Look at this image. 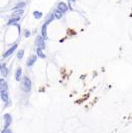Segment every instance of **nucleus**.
<instances>
[{"mask_svg": "<svg viewBox=\"0 0 132 133\" xmlns=\"http://www.w3.org/2000/svg\"><path fill=\"white\" fill-rule=\"evenodd\" d=\"M0 96L2 101L4 102L5 106L10 105V96H9V89H8V84L4 77L0 80Z\"/></svg>", "mask_w": 132, "mask_h": 133, "instance_id": "1", "label": "nucleus"}, {"mask_svg": "<svg viewBox=\"0 0 132 133\" xmlns=\"http://www.w3.org/2000/svg\"><path fill=\"white\" fill-rule=\"evenodd\" d=\"M22 89L25 92H30L32 89V82L28 76H24L22 81Z\"/></svg>", "mask_w": 132, "mask_h": 133, "instance_id": "2", "label": "nucleus"}, {"mask_svg": "<svg viewBox=\"0 0 132 133\" xmlns=\"http://www.w3.org/2000/svg\"><path fill=\"white\" fill-rule=\"evenodd\" d=\"M35 45L37 46V48L40 49H45L46 48V44H45V39L41 36V35H38L35 40Z\"/></svg>", "mask_w": 132, "mask_h": 133, "instance_id": "3", "label": "nucleus"}, {"mask_svg": "<svg viewBox=\"0 0 132 133\" xmlns=\"http://www.w3.org/2000/svg\"><path fill=\"white\" fill-rule=\"evenodd\" d=\"M3 119H4V127H3V129L10 128V125H11V123H12V120H13L11 114H10V113L4 114V117H3Z\"/></svg>", "mask_w": 132, "mask_h": 133, "instance_id": "4", "label": "nucleus"}, {"mask_svg": "<svg viewBox=\"0 0 132 133\" xmlns=\"http://www.w3.org/2000/svg\"><path fill=\"white\" fill-rule=\"evenodd\" d=\"M17 48H18V44H14L11 47V48H9L8 50H7L4 54H3V59H6V58H8V57H10L11 55H12L14 52L17 50Z\"/></svg>", "mask_w": 132, "mask_h": 133, "instance_id": "5", "label": "nucleus"}, {"mask_svg": "<svg viewBox=\"0 0 132 133\" xmlns=\"http://www.w3.org/2000/svg\"><path fill=\"white\" fill-rule=\"evenodd\" d=\"M37 57L36 55H33V56H30L29 59H28V61H27V67H29V68H31L34 66V64L36 63V61H37Z\"/></svg>", "mask_w": 132, "mask_h": 133, "instance_id": "6", "label": "nucleus"}, {"mask_svg": "<svg viewBox=\"0 0 132 133\" xmlns=\"http://www.w3.org/2000/svg\"><path fill=\"white\" fill-rule=\"evenodd\" d=\"M57 9H59L62 13H66L68 11L69 7L67 5V3H65V2H60V3L58 4V8H57Z\"/></svg>", "mask_w": 132, "mask_h": 133, "instance_id": "7", "label": "nucleus"}, {"mask_svg": "<svg viewBox=\"0 0 132 133\" xmlns=\"http://www.w3.org/2000/svg\"><path fill=\"white\" fill-rule=\"evenodd\" d=\"M47 26L48 24L47 23H44V25L42 26V30H41V36L45 39V40H47L48 39V33H47Z\"/></svg>", "mask_w": 132, "mask_h": 133, "instance_id": "8", "label": "nucleus"}, {"mask_svg": "<svg viewBox=\"0 0 132 133\" xmlns=\"http://www.w3.org/2000/svg\"><path fill=\"white\" fill-rule=\"evenodd\" d=\"M0 71H1V75L3 77H6L7 75H8V69L6 68L5 64H1V67H0Z\"/></svg>", "mask_w": 132, "mask_h": 133, "instance_id": "9", "label": "nucleus"}, {"mask_svg": "<svg viewBox=\"0 0 132 133\" xmlns=\"http://www.w3.org/2000/svg\"><path fill=\"white\" fill-rule=\"evenodd\" d=\"M25 7H26L25 2H19L18 4H16L15 6L13 7L12 9H13V10H16V11H17V10H23Z\"/></svg>", "mask_w": 132, "mask_h": 133, "instance_id": "10", "label": "nucleus"}, {"mask_svg": "<svg viewBox=\"0 0 132 133\" xmlns=\"http://www.w3.org/2000/svg\"><path fill=\"white\" fill-rule=\"evenodd\" d=\"M21 77H22V69L21 68H18L16 72H15V80L17 82H20L21 81Z\"/></svg>", "mask_w": 132, "mask_h": 133, "instance_id": "11", "label": "nucleus"}, {"mask_svg": "<svg viewBox=\"0 0 132 133\" xmlns=\"http://www.w3.org/2000/svg\"><path fill=\"white\" fill-rule=\"evenodd\" d=\"M53 14H54V16H55V19L60 20V19H62V17H63V13L61 12L59 9H56Z\"/></svg>", "mask_w": 132, "mask_h": 133, "instance_id": "12", "label": "nucleus"}, {"mask_svg": "<svg viewBox=\"0 0 132 133\" xmlns=\"http://www.w3.org/2000/svg\"><path fill=\"white\" fill-rule=\"evenodd\" d=\"M36 54H37L38 57H40L41 59H46V55L43 53V49L37 48V50H36Z\"/></svg>", "mask_w": 132, "mask_h": 133, "instance_id": "13", "label": "nucleus"}, {"mask_svg": "<svg viewBox=\"0 0 132 133\" xmlns=\"http://www.w3.org/2000/svg\"><path fill=\"white\" fill-rule=\"evenodd\" d=\"M20 21V18L19 17H13L11 19L8 21V25H12V24H16Z\"/></svg>", "mask_w": 132, "mask_h": 133, "instance_id": "14", "label": "nucleus"}, {"mask_svg": "<svg viewBox=\"0 0 132 133\" xmlns=\"http://www.w3.org/2000/svg\"><path fill=\"white\" fill-rule=\"evenodd\" d=\"M33 16H34V18L35 19H41L42 18V16H43V14H42V12H40V11H34L33 12Z\"/></svg>", "mask_w": 132, "mask_h": 133, "instance_id": "15", "label": "nucleus"}, {"mask_svg": "<svg viewBox=\"0 0 132 133\" xmlns=\"http://www.w3.org/2000/svg\"><path fill=\"white\" fill-rule=\"evenodd\" d=\"M24 53H25V51H24V50H19V51L17 52V54H16V57H17V59H18V60H21L22 58L24 57Z\"/></svg>", "mask_w": 132, "mask_h": 133, "instance_id": "16", "label": "nucleus"}, {"mask_svg": "<svg viewBox=\"0 0 132 133\" xmlns=\"http://www.w3.org/2000/svg\"><path fill=\"white\" fill-rule=\"evenodd\" d=\"M54 19H55V16H54V14H50V15H49V18L47 17V21H46L45 23H47V24H50L51 22H52V21H53Z\"/></svg>", "mask_w": 132, "mask_h": 133, "instance_id": "17", "label": "nucleus"}, {"mask_svg": "<svg viewBox=\"0 0 132 133\" xmlns=\"http://www.w3.org/2000/svg\"><path fill=\"white\" fill-rule=\"evenodd\" d=\"M23 13H24V11H23V10H17L16 12L13 13V15H15V16H17V17H18L19 15H22Z\"/></svg>", "mask_w": 132, "mask_h": 133, "instance_id": "18", "label": "nucleus"}, {"mask_svg": "<svg viewBox=\"0 0 132 133\" xmlns=\"http://www.w3.org/2000/svg\"><path fill=\"white\" fill-rule=\"evenodd\" d=\"M1 133H12V130L10 128H6V129H2Z\"/></svg>", "mask_w": 132, "mask_h": 133, "instance_id": "19", "label": "nucleus"}, {"mask_svg": "<svg viewBox=\"0 0 132 133\" xmlns=\"http://www.w3.org/2000/svg\"><path fill=\"white\" fill-rule=\"evenodd\" d=\"M30 35H31V33H30V31H28V30H27V31L25 32V37H26V38H28V37H29Z\"/></svg>", "mask_w": 132, "mask_h": 133, "instance_id": "20", "label": "nucleus"}, {"mask_svg": "<svg viewBox=\"0 0 132 133\" xmlns=\"http://www.w3.org/2000/svg\"><path fill=\"white\" fill-rule=\"evenodd\" d=\"M69 2H73V3H75V0H69Z\"/></svg>", "mask_w": 132, "mask_h": 133, "instance_id": "21", "label": "nucleus"}]
</instances>
